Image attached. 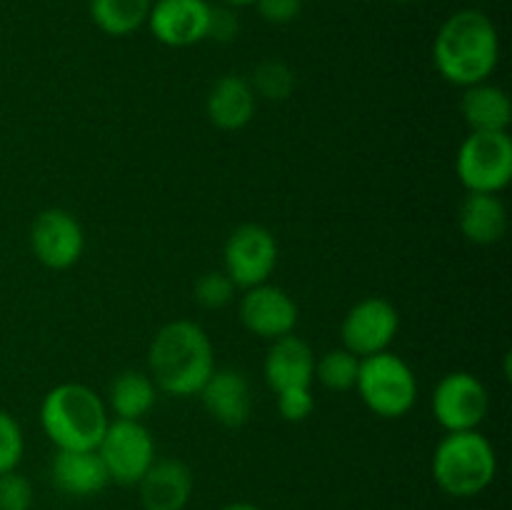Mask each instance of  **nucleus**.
Listing matches in <instances>:
<instances>
[{
  "label": "nucleus",
  "instance_id": "nucleus-1",
  "mask_svg": "<svg viewBox=\"0 0 512 510\" xmlns=\"http://www.w3.org/2000/svg\"><path fill=\"white\" fill-rule=\"evenodd\" d=\"M433 63L458 88L490 80L500 63V35L493 18L478 8L450 15L433 40Z\"/></svg>",
  "mask_w": 512,
  "mask_h": 510
},
{
  "label": "nucleus",
  "instance_id": "nucleus-2",
  "mask_svg": "<svg viewBox=\"0 0 512 510\" xmlns=\"http://www.w3.org/2000/svg\"><path fill=\"white\" fill-rule=\"evenodd\" d=\"M150 378L175 398L198 395L215 370V353L208 333L193 320H170L155 333L148 350Z\"/></svg>",
  "mask_w": 512,
  "mask_h": 510
},
{
  "label": "nucleus",
  "instance_id": "nucleus-3",
  "mask_svg": "<svg viewBox=\"0 0 512 510\" xmlns=\"http://www.w3.org/2000/svg\"><path fill=\"white\" fill-rule=\"evenodd\" d=\"M108 423V405L83 383L55 385L40 403V428L58 450H95Z\"/></svg>",
  "mask_w": 512,
  "mask_h": 510
},
{
  "label": "nucleus",
  "instance_id": "nucleus-4",
  "mask_svg": "<svg viewBox=\"0 0 512 510\" xmlns=\"http://www.w3.org/2000/svg\"><path fill=\"white\" fill-rule=\"evenodd\" d=\"M433 478L453 498H475L493 485L498 475V453L480 430L445 433L435 445Z\"/></svg>",
  "mask_w": 512,
  "mask_h": 510
},
{
  "label": "nucleus",
  "instance_id": "nucleus-5",
  "mask_svg": "<svg viewBox=\"0 0 512 510\" xmlns=\"http://www.w3.org/2000/svg\"><path fill=\"white\" fill-rule=\"evenodd\" d=\"M355 390L365 408L378 418H403L418 403V378L413 368L390 350L360 358Z\"/></svg>",
  "mask_w": 512,
  "mask_h": 510
},
{
  "label": "nucleus",
  "instance_id": "nucleus-6",
  "mask_svg": "<svg viewBox=\"0 0 512 510\" xmlns=\"http://www.w3.org/2000/svg\"><path fill=\"white\" fill-rule=\"evenodd\" d=\"M455 173L468 193L498 195L512 180L510 135L470 133L455 155Z\"/></svg>",
  "mask_w": 512,
  "mask_h": 510
},
{
  "label": "nucleus",
  "instance_id": "nucleus-7",
  "mask_svg": "<svg viewBox=\"0 0 512 510\" xmlns=\"http://www.w3.org/2000/svg\"><path fill=\"white\" fill-rule=\"evenodd\" d=\"M95 450L108 470V478L123 488L138 485L158 460L153 435L140 420H110Z\"/></svg>",
  "mask_w": 512,
  "mask_h": 510
},
{
  "label": "nucleus",
  "instance_id": "nucleus-8",
  "mask_svg": "<svg viewBox=\"0 0 512 510\" xmlns=\"http://www.w3.org/2000/svg\"><path fill=\"white\" fill-rule=\"evenodd\" d=\"M278 240L265 225L243 223L228 235L223 248V270L235 288L268 283L278 265Z\"/></svg>",
  "mask_w": 512,
  "mask_h": 510
},
{
  "label": "nucleus",
  "instance_id": "nucleus-9",
  "mask_svg": "<svg viewBox=\"0 0 512 510\" xmlns=\"http://www.w3.org/2000/svg\"><path fill=\"white\" fill-rule=\"evenodd\" d=\"M490 410V395L483 380L465 370L443 375L433 393V415L445 433L478 430Z\"/></svg>",
  "mask_w": 512,
  "mask_h": 510
},
{
  "label": "nucleus",
  "instance_id": "nucleus-10",
  "mask_svg": "<svg viewBox=\"0 0 512 510\" xmlns=\"http://www.w3.org/2000/svg\"><path fill=\"white\" fill-rule=\"evenodd\" d=\"M400 330V315L390 300L363 298L345 313L340 325L343 348L358 358L383 353Z\"/></svg>",
  "mask_w": 512,
  "mask_h": 510
},
{
  "label": "nucleus",
  "instance_id": "nucleus-11",
  "mask_svg": "<svg viewBox=\"0 0 512 510\" xmlns=\"http://www.w3.org/2000/svg\"><path fill=\"white\" fill-rule=\"evenodd\" d=\"M30 250L50 270H68L85 250V233L70 210L48 208L30 225Z\"/></svg>",
  "mask_w": 512,
  "mask_h": 510
},
{
  "label": "nucleus",
  "instance_id": "nucleus-12",
  "mask_svg": "<svg viewBox=\"0 0 512 510\" xmlns=\"http://www.w3.org/2000/svg\"><path fill=\"white\" fill-rule=\"evenodd\" d=\"M240 323L245 330L263 340H278L290 335L298 325V303L280 285L260 283L248 288L238 305Z\"/></svg>",
  "mask_w": 512,
  "mask_h": 510
},
{
  "label": "nucleus",
  "instance_id": "nucleus-13",
  "mask_svg": "<svg viewBox=\"0 0 512 510\" xmlns=\"http://www.w3.org/2000/svg\"><path fill=\"white\" fill-rule=\"evenodd\" d=\"M208 0H153L148 28L168 48H190L208 38Z\"/></svg>",
  "mask_w": 512,
  "mask_h": 510
},
{
  "label": "nucleus",
  "instance_id": "nucleus-14",
  "mask_svg": "<svg viewBox=\"0 0 512 510\" xmlns=\"http://www.w3.org/2000/svg\"><path fill=\"white\" fill-rule=\"evenodd\" d=\"M198 395L210 418L225 428H240L248 423L253 395H250L248 378L240 370L215 368Z\"/></svg>",
  "mask_w": 512,
  "mask_h": 510
},
{
  "label": "nucleus",
  "instance_id": "nucleus-15",
  "mask_svg": "<svg viewBox=\"0 0 512 510\" xmlns=\"http://www.w3.org/2000/svg\"><path fill=\"white\" fill-rule=\"evenodd\" d=\"M265 383L280 393L285 388H305L315 380V353L303 338L298 335H283L278 340H270V348L265 353L263 363Z\"/></svg>",
  "mask_w": 512,
  "mask_h": 510
},
{
  "label": "nucleus",
  "instance_id": "nucleus-16",
  "mask_svg": "<svg viewBox=\"0 0 512 510\" xmlns=\"http://www.w3.org/2000/svg\"><path fill=\"white\" fill-rule=\"evenodd\" d=\"M138 490L143 510H185L193 498V473L183 460H155L140 478Z\"/></svg>",
  "mask_w": 512,
  "mask_h": 510
},
{
  "label": "nucleus",
  "instance_id": "nucleus-17",
  "mask_svg": "<svg viewBox=\"0 0 512 510\" xmlns=\"http://www.w3.org/2000/svg\"><path fill=\"white\" fill-rule=\"evenodd\" d=\"M255 108H258V95L250 88L248 78L233 73L215 80L205 100V113L210 123L228 133L243 130L255 118Z\"/></svg>",
  "mask_w": 512,
  "mask_h": 510
},
{
  "label": "nucleus",
  "instance_id": "nucleus-18",
  "mask_svg": "<svg viewBox=\"0 0 512 510\" xmlns=\"http://www.w3.org/2000/svg\"><path fill=\"white\" fill-rule=\"evenodd\" d=\"M50 478L70 498H90L110 483L98 450H58L50 463Z\"/></svg>",
  "mask_w": 512,
  "mask_h": 510
},
{
  "label": "nucleus",
  "instance_id": "nucleus-19",
  "mask_svg": "<svg viewBox=\"0 0 512 510\" xmlns=\"http://www.w3.org/2000/svg\"><path fill=\"white\" fill-rule=\"evenodd\" d=\"M460 113L468 123L470 133H508L512 123L510 95L500 85L478 83L463 88Z\"/></svg>",
  "mask_w": 512,
  "mask_h": 510
},
{
  "label": "nucleus",
  "instance_id": "nucleus-20",
  "mask_svg": "<svg viewBox=\"0 0 512 510\" xmlns=\"http://www.w3.org/2000/svg\"><path fill=\"white\" fill-rule=\"evenodd\" d=\"M460 233L475 245H495L508 233V208L493 193H468L458 210Z\"/></svg>",
  "mask_w": 512,
  "mask_h": 510
},
{
  "label": "nucleus",
  "instance_id": "nucleus-21",
  "mask_svg": "<svg viewBox=\"0 0 512 510\" xmlns=\"http://www.w3.org/2000/svg\"><path fill=\"white\" fill-rule=\"evenodd\" d=\"M158 403V385L148 373L140 370H123L110 383L108 405L120 420H143Z\"/></svg>",
  "mask_w": 512,
  "mask_h": 510
},
{
  "label": "nucleus",
  "instance_id": "nucleus-22",
  "mask_svg": "<svg viewBox=\"0 0 512 510\" xmlns=\"http://www.w3.org/2000/svg\"><path fill=\"white\" fill-rule=\"evenodd\" d=\"M153 0H90L93 23L113 38H125L148 23Z\"/></svg>",
  "mask_w": 512,
  "mask_h": 510
},
{
  "label": "nucleus",
  "instance_id": "nucleus-23",
  "mask_svg": "<svg viewBox=\"0 0 512 510\" xmlns=\"http://www.w3.org/2000/svg\"><path fill=\"white\" fill-rule=\"evenodd\" d=\"M360 358L345 348H335L315 358V380L323 388L335 390V393H345V390L355 388L358 380Z\"/></svg>",
  "mask_w": 512,
  "mask_h": 510
},
{
  "label": "nucleus",
  "instance_id": "nucleus-24",
  "mask_svg": "<svg viewBox=\"0 0 512 510\" xmlns=\"http://www.w3.org/2000/svg\"><path fill=\"white\" fill-rule=\"evenodd\" d=\"M253 93L265 100H285L295 90V73L283 60H263L255 65L253 78L248 80Z\"/></svg>",
  "mask_w": 512,
  "mask_h": 510
},
{
  "label": "nucleus",
  "instance_id": "nucleus-25",
  "mask_svg": "<svg viewBox=\"0 0 512 510\" xmlns=\"http://www.w3.org/2000/svg\"><path fill=\"white\" fill-rule=\"evenodd\" d=\"M193 293H195V300H198L203 308L220 310L233 300L235 285L233 280L225 275V270H208V273H203L198 280H195Z\"/></svg>",
  "mask_w": 512,
  "mask_h": 510
},
{
  "label": "nucleus",
  "instance_id": "nucleus-26",
  "mask_svg": "<svg viewBox=\"0 0 512 510\" xmlns=\"http://www.w3.org/2000/svg\"><path fill=\"white\" fill-rule=\"evenodd\" d=\"M23 453V428H20V423L8 413V410H0V473L18 470Z\"/></svg>",
  "mask_w": 512,
  "mask_h": 510
},
{
  "label": "nucleus",
  "instance_id": "nucleus-27",
  "mask_svg": "<svg viewBox=\"0 0 512 510\" xmlns=\"http://www.w3.org/2000/svg\"><path fill=\"white\" fill-rule=\"evenodd\" d=\"M33 483L18 470L0 473V510H30L33 508Z\"/></svg>",
  "mask_w": 512,
  "mask_h": 510
},
{
  "label": "nucleus",
  "instance_id": "nucleus-28",
  "mask_svg": "<svg viewBox=\"0 0 512 510\" xmlns=\"http://www.w3.org/2000/svg\"><path fill=\"white\" fill-rule=\"evenodd\" d=\"M275 395H278L280 418L288 420V423H303L315 408L313 385H305V388H285Z\"/></svg>",
  "mask_w": 512,
  "mask_h": 510
},
{
  "label": "nucleus",
  "instance_id": "nucleus-29",
  "mask_svg": "<svg viewBox=\"0 0 512 510\" xmlns=\"http://www.w3.org/2000/svg\"><path fill=\"white\" fill-rule=\"evenodd\" d=\"M240 35V18L235 13V8L230 5H210V20H208V38L213 43L228 45L233 43L235 38Z\"/></svg>",
  "mask_w": 512,
  "mask_h": 510
},
{
  "label": "nucleus",
  "instance_id": "nucleus-30",
  "mask_svg": "<svg viewBox=\"0 0 512 510\" xmlns=\"http://www.w3.org/2000/svg\"><path fill=\"white\" fill-rule=\"evenodd\" d=\"M260 18L270 25H288L303 13V0H255Z\"/></svg>",
  "mask_w": 512,
  "mask_h": 510
},
{
  "label": "nucleus",
  "instance_id": "nucleus-31",
  "mask_svg": "<svg viewBox=\"0 0 512 510\" xmlns=\"http://www.w3.org/2000/svg\"><path fill=\"white\" fill-rule=\"evenodd\" d=\"M218 510H260L258 505H253V503H243V500H238V503H228V505H223V508H218Z\"/></svg>",
  "mask_w": 512,
  "mask_h": 510
},
{
  "label": "nucleus",
  "instance_id": "nucleus-32",
  "mask_svg": "<svg viewBox=\"0 0 512 510\" xmlns=\"http://www.w3.org/2000/svg\"><path fill=\"white\" fill-rule=\"evenodd\" d=\"M218 3L230 5V8H245V5H255V0H218Z\"/></svg>",
  "mask_w": 512,
  "mask_h": 510
},
{
  "label": "nucleus",
  "instance_id": "nucleus-33",
  "mask_svg": "<svg viewBox=\"0 0 512 510\" xmlns=\"http://www.w3.org/2000/svg\"><path fill=\"white\" fill-rule=\"evenodd\" d=\"M393 3H398V5H408V3H413V0H393Z\"/></svg>",
  "mask_w": 512,
  "mask_h": 510
}]
</instances>
